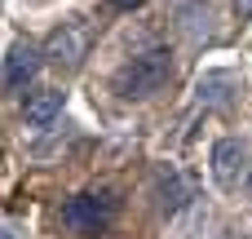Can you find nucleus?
<instances>
[{
    "mask_svg": "<svg viewBox=\"0 0 252 239\" xmlns=\"http://www.w3.org/2000/svg\"><path fill=\"white\" fill-rule=\"evenodd\" d=\"M168 80H173V49L155 44L146 53H133L115 71V93L128 98V102H142V98H155Z\"/></svg>",
    "mask_w": 252,
    "mask_h": 239,
    "instance_id": "1",
    "label": "nucleus"
},
{
    "mask_svg": "<svg viewBox=\"0 0 252 239\" xmlns=\"http://www.w3.org/2000/svg\"><path fill=\"white\" fill-rule=\"evenodd\" d=\"M115 213H120V200L111 191H80V195H71L62 204V226L71 235L89 239V235H102L115 222Z\"/></svg>",
    "mask_w": 252,
    "mask_h": 239,
    "instance_id": "2",
    "label": "nucleus"
},
{
    "mask_svg": "<svg viewBox=\"0 0 252 239\" xmlns=\"http://www.w3.org/2000/svg\"><path fill=\"white\" fill-rule=\"evenodd\" d=\"M89 49H93V31H89V22H80V18H66V22L44 40V58H49L58 71H80L84 58H89Z\"/></svg>",
    "mask_w": 252,
    "mask_h": 239,
    "instance_id": "3",
    "label": "nucleus"
},
{
    "mask_svg": "<svg viewBox=\"0 0 252 239\" xmlns=\"http://www.w3.org/2000/svg\"><path fill=\"white\" fill-rule=\"evenodd\" d=\"M248 151H244V142L239 137H221L217 146H213V182L221 186V191H235L244 177H248Z\"/></svg>",
    "mask_w": 252,
    "mask_h": 239,
    "instance_id": "4",
    "label": "nucleus"
},
{
    "mask_svg": "<svg viewBox=\"0 0 252 239\" xmlns=\"http://www.w3.org/2000/svg\"><path fill=\"white\" fill-rule=\"evenodd\" d=\"M239 93V71H226V67H213L195 80V98L204 106H230Z\"/></svg>",
    "mask_w": 252,
    "mask_h": 239,
    "instance_id": "5",
    "label": "nucleus"
},
{
    "mask_svg": "<svg viewBox=\"0 0 252 239\" xmlns=\"http://www.w3.org/2000/svg\"><path fill=\"white\" fill-rule=\"evenodd\" d=\"M35 75H40V53L31 44H13L9 58H4V84L9 89H27Z\"/></svg>",
    "mask_w": 252,
    "mask_h": 239,
    "instance_id": "6",
    "label": "nucleus"
},
{
    "mask_svg": "<svg viewBox=\"0 0 252 239\" xmlns=\"http://www.w3.org/2000/svg\"><path fill=\"white\" fill-rule=\"evenodd\" d=\"M62 89H35L31 98H27V106H22V115H27V124L31 129H49L58 115H62Z\"/></svg>",
    "mask_w": 252,
    "mask_h": 239,
    "instance_id": "7",
    "label": "nucleus"
},
{
    "mask_svg": "<svg viewBox=\"0 0 252 239\" xmlns=\"http://www.w3.org/2000/svg\"><path fill=\"white\" fill-rule=\"evenodd\" d=\"M111 4H115V9H124V13H133V9H142L146 0H111Z\"/></svg>",
    "mask_w": 252,
    "mask_h": 239,
    "instance_id": "8",
    "label": "nucleus"
},
{
    "mask_svg": "<svg viewBox=\"0 0 252 239\" xmlns=\"http://www.w3.org/2000/svg\"><path fill=\"white\" fill-rule=\"evenodd\" d=\"M230 4H235V13H239V18H252V0H230Z\"/></svg>",
    "mask_w": 252,
    "mask_h": 239,
    "instance_id": "9",
    "label": "nucleus"
},
{
    "mask_svg": "<svg viewBox=\"0 0 252 239\" xmlns=\"http://www.w3.org/2000/svg\"><path fill=\"white\" fill-rule=\"evenodd\" d=\"M244 191H248V195H252V169H248V177H244Z\"/></svg>",
    "mask_w": 252,
    "mask_h": 239,
    "instance_id": "10",
    "label": "nucleus"
},
{
    "mask_svg": "<svg viewBox=\"0 0 252 239\" xmlns=\"http://www.w3.org/2000/svg\"><path fill=\"white\" fill-rule=\"evenodd\" d=\"M0 239H9V235H4V231H0Z\"/></svg>",
    "mask_w": 252,
    "mask_h": 239,
    "instance_id": "11",
    "label": "nucleus"
}]
</instances>
